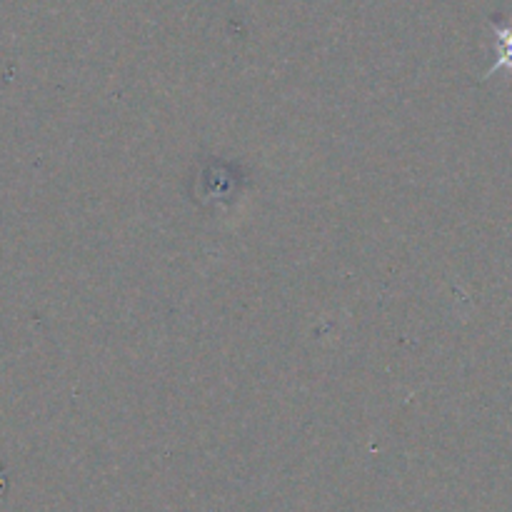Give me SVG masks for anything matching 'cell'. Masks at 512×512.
<instances>
[{
	"instance_id": "1",
	"label": "cell",
	"mask_w": 512,
	"mask_h": 512,
	"mask_svg": "<svg viewBox=\"0 0 512 512\" xmlns=\"http://www.w3.org/2000/svg\"><path fill=\"white\" fill-rule=\"evenodd\" d=\"M498 38H500V55H503V58H500V63H498V68L503 63L512 65V30L510 28H498Z\"/></svg>"
}]
</instances>
